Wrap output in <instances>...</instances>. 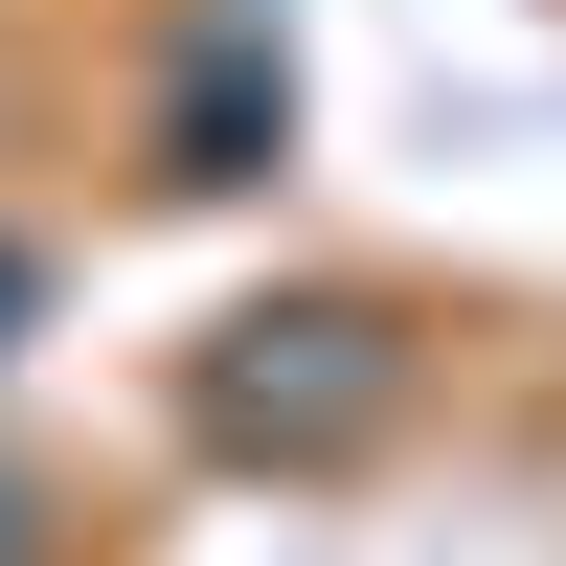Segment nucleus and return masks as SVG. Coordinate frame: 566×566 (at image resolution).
<instances>
[{"label":"nucleus","instance_id":"obj_1","mask_svg":"<svg viewBox=\"0 0 566 566\" xmlns=\"http://www.w3.org/2000/svg\"><path fill=\"white\" fill-rule=\"evenodd\" d=\"M386 408V317H250V363H227V431H363Z\"/></svg>","mask_w":566,"mask_h":566},{"label":"nucleus","instance_id":"obj_2","mask_svg":"<svg viewBox=\"0 0 566 566\" xmlns=\"http://www.w3.org/2000/svg\"><path fill=\"white\" fill-rule=\"evenodd\" d=\"M23 317H45V250H0V340H23Z\"/></svg>","mask_w":566,"mask_h":566},{"label":"nucleus","instance_id":"obj_3","mask_svg":"<svg viewBox=\"0 0 566 566\" xmlns=\"http://www.w3.org/2000/svg\"><path fill=\"white\" fill-rule=\"evenodd\" d=\"M0 566H23V476H0Z\"/></svg>","mask_w":566,"mask_h":566}]
</instances>
